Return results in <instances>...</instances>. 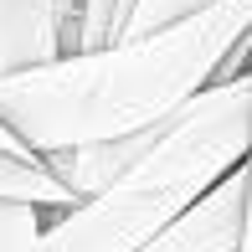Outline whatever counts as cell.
<instances>
[{"label": "cell", "mask_w": 252, "mask_h": 252, "mask_svg": "<svg viewBox=\"0 0 252 252\" xmlns=\"http://www.w3.org/2000/svg\"><path fill=\"white\" fill-rule=\"evenodd\" d=\"M0 201H31V206H72L77 196L52 175V165L41 155H16L0 150Z\"/></svg>", "instance_id": "5"}, {"label": "cell", "mask_w": 252, "mask_h": 252, "mask_svg": "<svg viewBox=\"0 0 252 252\" xmlns=\"http://www.w3.org/2000/svg\"><path fill=\"white\" fill-rule=\"evenodd\" d=\"M0 150H16V155H31V150H26V144H21V139H16V134H10V129H5V124H0Z\"/></svg>", "instance_id": "10"}, {"label": "cell", "mask_w": 252, "mask_h": 252, "mask_svg": "<svg viewBox=\"0 0 252 252\" xmlns=\"http://www.w3.org/2000/svg\"><path fill=\"white\" fill-rule=\"evenodd\" d=\"M41 211L31 201H0V252H41Z\"/></svg>", "instance_id": "6"}, {"label": "cell", "mask_w": 252, "mask_h": 252, "mask_svg": "<svg viewBox=\"0 0 252 252\" xmlns=\"http://www.w3.org/2000/svg\"><path fill=\"white\" fill-rule=\"evenodd\" d=\"M242 196H247V170L237 165L211 190H201L180 216H170L155 237H144L134 252H237Z\"/></svg>", "instance_id": "3"}, {"label": "cell", "mask_w": 252, "mask_h": 252, "mask_svg": "<svg viewBox=\"0 0 252 252\" xmlns=\"http://www.w3.org/2000/svg\"><path fill=\"white\" fill-rule=\"evenodd\" d=\"M211 5V0H129L119 16V31L113 36H139V31H155V26H170V21L190 16V10Z\"/></svg>", "instance_id": "7"}, {"label": "cell", "mask_w": 252, "mask_h": 252, "mask_svg": "<svg viewBox=\"0 0 252 252\" xmlns=\"http://www.w3.org/2000/svg\"><path fill=\"white\" fill-rule=\"evenodd\" d=\"M67 52L62 0H0V72L41 67Z\"/></svg>", "instance_id": "4"}, {"label": "cell", "mask_w": 252, "mask_h": 252, "mask_svg": "<svg viewBox=\"0 0 252 252\" xmlns=\"http://www.w3.org/2000/svg\"><path fill=\"white\" fill-rule=\"evenodd\" d=\"M242 31H252V0H211L170 26L0 72V124L31 155L155 129L216 83V67Z\"/></svg>", "instance_id": "1"}, {"label": "cell", "mask_w": 252, "mask_h": 252, "mask_svg": "<svg viewBox=\"0 0 252 252\" xmlns=\"http://www.w3.org/2000/svg\"><path fill=\"white\" fill-rule=\"evenodd\" d=\"M252 139V72L206 83L150 134L103 190L41 211V252H134L201 190L242 165Z\"/></svg>", "instance_id": "2"}, {"label": "cell", "mask_w": 252, "mask_h": 252, "mask_svg": "<svg viewBox=\"0 0 252 252\" xmlns=\"http://www.w3.org/2000/svg\"><path fill=\"white\" fill-rule=\"evenodd\" d=\"M77 10H83V0H62V16H67V52H72V31H77Z\"/></svg>", "instance_id": "9"}, {"label": "cell", "mask_w": 252, "mask_h": 252, "mask_svg": "<svg viewBox=\"0 0 252 252\" xmlns=\"http://www.w3.org/2000/svg\"><path fill=\"white\" fill-rule=\"evenodd\" d=\"M242 170H247V196H242V232H237V252H252V139H247Z\"/></svg>", "instance_id": "8"}]
</instances>
